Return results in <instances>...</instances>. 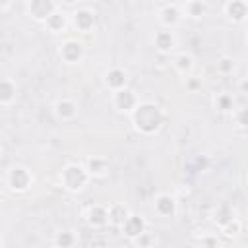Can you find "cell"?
<instances>
[{
	"label": "cell",
	"instance_id": "cell-19",
	"mask_svg": "<svg viewBox=\"0 0 248 248\" xmlns=\"http://www.w3.org/2000/svg\"><path fill=\"white\" fill-rule=\"evenodd\" d=\"M105 170H107V161H105V159H101V157H91V159L87 161V172H89L91 176H101V174H105Z\"/></svg>",
	"mask_w": 248,
	"mask_h": 248
},
{
	"label": "cell",
	"instance_id": "cell-20",
	"mask_svg": "<svg viewBox=\"0 0 248 248\" xmlns=\"http://www.w3.org/2000/svg\"><path fill=\"white\" fill-rule=\"evenodd\" d=\"M76 242V236L72 231H62L56 234V246L58 248H72Z\"/></svg>",
	"mask_w": 248,
	"mask_h": 248
},
{
	"label": "cell",
	"instance_id": "cell-16",
	"mask_svg": "<svg viewBox=\"0 0 248 248\" xmlns=\"http://www.w3.org/2000/svg\"><path fill=\"white\" fill-rule=\"evenodd\" d=\"M76 112H78L76 103H72V101H68V99H62V101H58V103H56V114H58L62 120L74 118V116H76Z\"/></svg>",
	"mask_w": 248,
	"mask_h": 248
},
{
	"label": "cell",
	"instance_id": "cell-10",
	"mask_svg": "<svg viewBox=\"0 0 248 248\" xmlns=\"http://www.w3.org/2000/svg\"><path fill=\"white\" fill-rule=\"evenodd\" d=\"M128 217H130V213H128L126 205H122V203H112V205L108 207V221H110L114 227H122V225L128 221Z\"/></svg>",
	"mask_w": 248,
	"mask_h": 248
},
{
	"label": "cell",
	"instance_id": "cell-31",
	"mask_svg": "<svg viewBox=\"0 0 248 248\" xmlns=\"http://www.w3.org/2000/svg\"><path fill=\"white\" fill-rule=\"evenodd\" d=\"M188 87H190V89H196V87H198V81H194V79H192V81L188 83Z\"/></svg>",
	"mask_w": 248,
	"mask_h": 248
},
{
	"label": "cell",
	"instance_id": "cell-4",
	"mask_svg": "<svg viewBox=\"0 0 248 248\" xmlns=\"http://www.w3.org/2000/svg\"><path fill=\"white\" fill-rule=\"evenodd\" d=\"M8 184H10V188L16 190V192L27 190L29 184H31V174H29V170L23 169V167H14V169L10 170V174H8Z\"/></svg>",
	"mask_w": 248,
	"mask_h": 248
},
{
	"label": "cell",
	"instance_id": "cell-17",
	"mask_svg": "<svg viewBox=\"0 0 248 248\" xmlns=\"http://www.w3.org/2000/svg\"><path fill=\"white\" fill-rule=\"evenodd\" d=\"M16 97V83L8 78H4L0 81V103L2 105H8L12 99Z\"/></svg>",
	"mask_w": 248,
	"mask_h": 248
},
{
	"label": "cell",
	"instance_id": "cell-1",
	"mask_svg": "<svg viewBox=\"0 0 248 248\" xmlns=\"http://www.w3.org/2000/svg\"><path fill=\"white\" fill-rule=\"evenodd\" d=\"M134 126L143 134H153L163 124V112L153 103H141L132 110Z\"/></svg>",
	"mask_w": 248,
	"mask_h": 248
},
{
	"label": "cell",
	"instance_id": "cell-27",
	"mask_svg": "<svg viewBox=\"0 0 248 248\" xmlns=\"http://www.w3.org/2000/svg\"><path fill=\"white\" fill-rule=\"evenodd\" d=\"M223 229H225V232H227L229 236H232V234H236V232L240 231V223L234 219V221H231V223H229L227 227H223Z\"/></svg>",
	"mask_w": 248,
	"mask_h": 248
},
{
	"label": "cell",
	"instance_id": "cell-7",
	"mask_svg": "<svg viewBox=\"0 0 248 248\" xmlns=\"http://www.w3.org/2000/svg\"><path fill=\"white\" fill-rule=\"evenodd\" d=\"M122 231H124V234H126L128 238H134V240H136L140 234L145 232V221H143V217H140V215H130L128 221L122 225Z\"/></svg>",
	"mask_w": 248,
	"mask_h": 248
},
{
	"label": "cell",
	"instance_id": "cell-24",
	"mask_svg": "<svg viewBox=\"0 0 248 248\" xmlns=\"http://www.w3.org/2000/svg\"><path fill=\"white\" fill-rule=\"evenodd\" d=\"M217 70H219L221 74H231V72L234 70V58H231V56H221V58L217 60Z\"/></svg>",
	"mask_w": 248,
	"mask_h": 248
},
{
	"label": "cell",
	"instance_id": "cell-3",
	"mask_svg": "<svg viewBox=\"0 0 248 248\" xmlns=\"http://www.w3.org/2000/svg\"><path fill=\"white\" fill-rule=\"evenodd\" d=\"M27 8H29L31 17L37 19V21H46L56 12V4L50 2V0H33Z\"/></svg>",
	"mask_w": 248,
	"mask_h": 248
},
{
	"label": "cell",
	"instance_id": "cell-21",
	"mask_svg": "<svg viewBox=\"0 0 248 248\" xmlns=\"http://www.w3.org/2000/svg\"><path fill=\"white\" fill-rule=\"evenodd\" d=\"M215 221H217V225L227 227L231 221H234V213L229 207H219L217 213H215Z\"/></svg>",
	"mask_w": 248,
	"mask_h": 248
},
{
	"label": "cell",
	"instance_id": "cell-25",
	"mask_svg": "<svg viewBox=\"0 0 248 248\" xmlns=\"http://www.w3.org/2000/svg\"><path fill=\"white\" fill-rule=\"evenodd\" d=\"M215 107H217L221 112L231 110V108H232V97H231V95H227V93L217 95V99H215Z\"/></svg>",
	"mask_w": 248,
	"mask_h": 248
},
{
	"label": "cell",
	"instance_id": "cell-5",
	"mask_svg": "<svg viewBox=\"0 0 248 248\" xmlns=\"http://www.w3.org/2000/svg\"><path fill=\"white\" fill-rule=\"evenodd\" d=\"M60 56H62V60L74 64L78 60H81V56H83V45L78 43V41H66L62 45V48H60Z\"/></svg>",
	"mask_w": 248,
	"mask_h": 248
},
{
	"label": "cell",
	"instance_id": "cell-15",
	"mask_svg": "<svg viewBox=\"0 0 248 248\" xmlns=\"http://www.w3.org/2000/svg\"><path fill=\"white\" fill-rule=\"evenodd\" d=\"M178 19H180V10H178L176 4H167V6H163V10H161V21H163L165 25L172 27L174 23H178Z\"/></svg>",
	"mask_w": 248,
	"mask_h": 248
},
{
	"label": "cell",
	"instance_id": "cell-9",
	"mask_svg": "<svg viewBox=\"0 0 248 248\" xmlns=\"http://www.w3.org/2000/svg\"><path fill=\"white\" fill-rule=\"evenodd\" d=\"M225 12L232 21H242L248 16V4L240 2V0H232V2L225 4Z\"/></svg>",
	"mask_w": 248,
	"mask_h": 248
},
{
	"label": "cell",
	"instance_id": "cell-22",
	"mask_svg": "<svg viewBox=\"0 0 248 248\" xmlns=\"http://www.w3.org/2000/svg\"><path fill=\"white\" fill-rule=\"evenodd\" d=\"M174 66L180 70V72H190L192 70V56L190 54H178L176 58H174Z\"/></svg>",
	"mask_w": 248,
	"mask_h": 248
},
{
	"label": "cell",
	"instance_id": "cell-2",
	"mask_svg": "<svg viewBox=\"0 0 248 248\" xmlns=\"http://www.w3.org/2000/svg\"><path fill=\"white\" fill-rule=\"evenodd\" d=\"M87 176H89L87 169H83V167H79V165H68V167L62 170L64 186H66L68 190H72V192L81 190V188L85 186V182H87Z\"/></svg>",
	"mask_w": 248,
	"mask_h": 248
},
{
	"label": "cell",
	"instance_id": "cell-8",
	"mask_svg": "<svg viewBox=\"0 0 248 248\" xmlns=\"http://www.w3.org/2000/svg\"><path fill=\"white\" fill-rule=\"evenodd\" d=\"M105 83H107L110 89H114V91L124 89V85H126V72L120 70V68L108 70L107 76H105Z\"/></svg>",
	"mask_w": 248,
	"mask_h": 248
},
{
	"label": "cell",
	"instance_id": "cell-23",
	"mask_svg": "<svg viewBox=\"0 0 248 248\" xmlns=\"http://www.w3.org/2000/svg\"><path fill=\"white\" fill-rule=\"evenodd\" d=\"M205 10H207V6L202 4V2H188V4H186V12H188V16H192V17L203 16Z\"/></svg>",
	"mask_w": 248,
	"mask_h": 248
},
{
	"label": "cell",
	"instance_id": "cell-11",
	"mask_svg": "<svg viewBox=\"0 0 248 248\" xmlns=\"http://www.w3.org/2000/svg\"><path fill=\"white\" fill-rule=\"evenodd\" d=\"M155 209H157V213L169 217V215L174 213V209H176V202H174L172 196H169V194H161V196H157V200H155Z\"/></svg>",
	"mask_w": 248,
	"mask_h": 248
},
{
	"label": "cell",
	"instance_id": "cell-14",
	"mask_svg": "<svg viewBox=\"0 0 248 248\" xmlns=\"http://www.w3.org/2000/svg\"><path fill=\"white\" fill-rule=\"evenodd\" d=\"M74 23H76V27L79 31H89L93 27V23H95V17H93V14L89 10H78L74 14Z\"/></svg>",
	"mask_w": 248,
	"mask_h": 248
},
{
	"label": "cell",
	"instance_id": "cell-18",
	"mask_svg": "<svg viewBox=\"0 0 248 248\" xmlns=\"http://www.w3.org/2000/svg\"><path fill=\"white\" fill-rule=\"evenodd\" d=\"M45 23H46V27H48L52 33H60V31L66 27V16L60 14V12H54Z\"/></svg>",
	"mask_w": 248,
	"mask_h": 248
},
{
	"label": "cell",
	"instance_id": "cell-12",
	"mask_svg": "<svg viewBox=\"0 0 248 248\" xmlns=\"http://www.w3.org/2000/svg\"><path fill=\"white\" fill-rule=\"evenodd\" d=\"M87 221H89L91 225H95V227L105 225V223L108 221V209H107L105 205H93V207H89V211H87Z\"/></svg>",
	"mask_w": 248,
	"mask_h": 248
},
{
	"label": "cell",
	"instance_id": "cell-6",
	"mask_svg": "<svg viewBox=\"0 0 248 248\" xmlns=\"http://www.w3.org/2000/svg\"><path fill=\"white\" fill-rule=\"evenodd\" d=\"M114 107L116 108H120V110H126V112H130V110H134L138 105H136V95H134V91L132 89H120V91H116L114 93Z\"/></svg>",
	"mask_w": 248,
	"mask_h": 248
},
{
	"label": "cell",
	"instance_id": "cell-13",
	"mask_svg": "<svg viewBox=\"0 0 248 248\" xmlns=\"http://www.w3.org/2000/svg\"><path fill=\"white\" fill-rule=\"evenodd\" d=\"M174 43H176V39H174V35L170 31H157V35H155V46L161 52H170L174 48Z\"/></svg>",
	"mask_w": 248,
	"mask_h": 248
},
{
	"label": "cell",
	"instance_id": "cell-28",
	"mask_svg": "<svg viewBox=\"0 0 248 248\" xmlns=\"http://www.w3.org/2000/svg\"><path fill=\"white\" fill-rule=\"evenodd\" d=\"M136 244H138L140 248H149V244H151V236H149L147 232H143V234H140V236L136 238Z\"/></svg>",
	"mask_w": 248,
	"mask_h": 248
},
{
	"label": "cell",
	"instance_id": "cell-26",
	"mask_svg": "<svg viewBox=\"0 0 248 248\" xmlns=\"http://www.w3.org/2000/svg\"><path fill=\"white\" fill-rule=\"evenodd\" d=\"M236 122H238L242 128H248V107H244V108H240V110L236 112Z\"/></svg>",
	"mask_w": 248,
	"mask_h": 248
},
{
	"label": "cell",
	"instance_id": "cell-29",
	"mask_svg": "<svg viewBox=\"0 0 248 248\" xmlns=\"http://www.w3.org/2000/svg\"><path fill=\"white\" fill-rule=\"evenodd\" d=\"M205 244H207V248H217L219 246V242H215V240H205Z\"/></svg>",
	"mask_w": 248,
	"mask_h": 248
},
{
	"label": "cell",
	"instance_id": "cell-30",
	"mask_svg": "<svg viewBox=\"0 0 248 248\" xmlns=\"http://www.w3.org/2000/svg\"><path fill=\"white\" fill-rule=\"evenodd\" d=\"M240 89H242L244 93H248V79H244V81L240 83Z\"/></svg>",
	"mask_w": 248,
	"mask_h": 248
}]
</instances>
